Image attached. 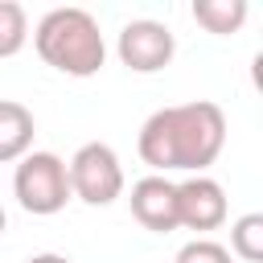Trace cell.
Returning <instances> with one entry per match:
<instances>
[{
    "mask_svg": "<svg viewBox=\"0 0 263 263\" xmlns=\"http://www.w3.org/2000/svg\"><path fill=\"white\" fill-rule=\"evenodd\" d=\"M222 144H226L222 107L210 99H193V103H173V107L152 111L140 127L136 152L156 177H164V173L197 177L218 160Z\"/></svg>",
    "mask_w": 263,
    "mask_h": 263,
    "instance_id": "1",
    "label": "cell"
},
{
    "mask_svg": "<svg viewBox=\"0 0 263 263\" xmlns=\"http://www.w3.org/2000/svg\"><path fill=\"white\" fill-rule=\"evenodd\" d=\"M37 58L70 78H90L107 62V41L86 8H49L33 29Z\"/></svg>",
    "mask_w": 263,
    "mask_h": 263,
    "instance_id": "2",
    "label": "cell"
},
{
    "mask_svg": "<svg viewBox=\"0 0 263 263\" xmlns=\"http://www.w3.org/2000/svg\"><path fill=\"white\" fill-rule=\"evenodd\" d=\"M12 193H16L21 210L37 214V218L66 210V201H70L66 160L58 152H25L16 160V173H12Z\"/></svg>",
    "mask_w": 263,
    "mask_h": 263,
    "instance_id": "3",
    "label": "cell"
},
{
    "mask_svg": "<svg viewBox=\"0 0 263 263\" xmlns=\"http://www.w3.org/2000/svg\"><path fill=\"white\" fill-rule=\"evenodd\" d=\"M66 177H70V197L86 201V205H111L123 197V164L119 152L103 140L82 144L70 160H66Z\"/></svg>",
    "mask_w": 263,
    "mask_h": 263,
    "instance_id": "4",
    "label": "cell"
},
{
    "mask_svg": "<svg viewBox=\"0 0 263 263\" xmlns=\"http://www.w3.org/2000/svg\"><path fill=\"white\" fill-rule=\"evenodd\" d=\"M115 53H119V62H123L132 74H156V70H164V66L173 62L177 37H173L168 25L140 16V21H127V25L119 29Z\"/></svg>",
    "mask_w": 263,
    "mask_h": 263,
    "instance_id": "5",
    "label": "cell"
},
{
    "mask_svg": "<svg viewBox=\"0 0 263 263\" xmlns=\"http://www.w3.org/2000/svg\"><path fill=\"white\" fill-rule=\"evenodd\" d=\"M226 214H230L226 189L214 177L197 173V177L177 181V226L197 230V234H210V230H218L226 222Z\"/></svg>",
    "mask_w": 263,
    "mask_h": 263,
    "instance_id": "6",
    "label": "cell"
},
{
    "mask_svg": "<svg viewBox=\"0 0 263 263\" xmlns=\"http://www.w3.org/2000/svg\"><path fill=\"white\" fill-rule=\"evenodd\" d=\"M127 205H132V218H136L144 230H152V234L177 230V181L156 177V173H152V177H140V181L132 185Z\"/></svg>",
    "mask_w": 263,
    "mask_h": 263,
    "instance_id": "7",
    "label": "cell"
},
{
    "mask_svg": "<svg viewBox=\"0 0 263 263\" xmlns=\"http://www.w3.org/2000/svg\"><path fill=\"white\" fill-rule=\"evenodd\" d=\"M37 119L25 103L0 99V164H16L25 152H33Z\"/></svg>",
    "mask_w": 263,
    "mask_h": 263,
    "instance_id": "8",
    "label": "cell"
},
{
    "mask_svg": "<svg viewBox=\"0 0 263 263\" xmlns=\"http://www.w3.org/2000/svg\"><path fill=\"white\" fill-rule=\"evenodd\" d=\"M193 21L214 37H230L247 21V0H193Z\"/></svg>",
    "mask_w": 263,
    "mask_h": 263,
    "instance_id": "9",
    "label": "cell"
},
{
    "mask_svg": "<svg viewBox=\"0 0 263 263\" xmlns=\"http://www.w3.org/2000/svg\"><path fill=\"white\" fill-rule=\"evenodd\" d=\"M234 259L242 263H259L263 259V214H242L234 218L230 226V247H226Z\"/></svg>",
    "mask_w": 263,
    "mask_h": 263,
    "instance_id": "10",
    "label": "cell"
},
{
    "mask_svg": "<svg viewBox=\"0 0 263 263\" xmlns=\"http://www.w3.org/2000/svg\"><path fill=\"white\" fill-rule=\"evenodd\" d=\"M29 41V16L16 0H0V58H16Z\"/></svg>",
    "mask_w": 263,
    "mask_h": 263,
    "instance_id": "11",
    "label": "cell"
},
{
    "mask_svg": "<svg viewBox=\"0 0 263 263\" xmlns=\"http://www.w3.org/2000/svg\"><path fill=\"white\" fill-rule=\"evenodd\" d=\"M173 263H234V255H230L222 242H214V238H189V242L177 251Z\"/></svg>",
    "mask_w": 263,
    "mask_h": 263,
    "instance_id": "12",
    "label": "cell"
},
{
    "mask_svg": "<svg viewBox=\"0 0 263 263\" xmlns=\"http://www.w3.org/2000/svg\"><path fill=\"white\" fill-rule=\"evenodd\" d=\"M25 263H70L66 255H58V251H41V255H29Z\"/></svg>",
    "mask_w": 263,
    "mask_h": 263,
    "instance_id": "13",
    "label": "cell"
},
{
    "mask_svg": "<svg viewBox=\"0 0 263 263\" xmlns=\"http://www.w3.org/2000/svg\"><path fill=\"white\" fill-rule=\"evenodd\" d=\"M4 226H8V214H4V205H0V234H4Z\"/></svg>",
    "mask_w": 263,
    "mask_h": 263,
    "instance_id": "14",
    "label": "cell"
}]
</instances>
